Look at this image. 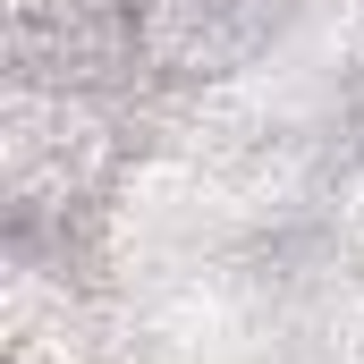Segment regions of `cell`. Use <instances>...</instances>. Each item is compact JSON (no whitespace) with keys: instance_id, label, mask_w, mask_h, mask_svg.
Masks as SVG:
<instances>
[{"instance_id":"cell-1","label":"cell","mask_w":364,"mask_h":364,"mask_svg":"<svg viewBox=\"0 0 364 364\" xmlns=\"http://www.w3.org/2000/svg\"><path fill=\"white\" fill-rule=\"evenodd\" d=\"M127 34L153 77L203 85L272 43V0H127Z\"/></svg>"}]
</instances>
